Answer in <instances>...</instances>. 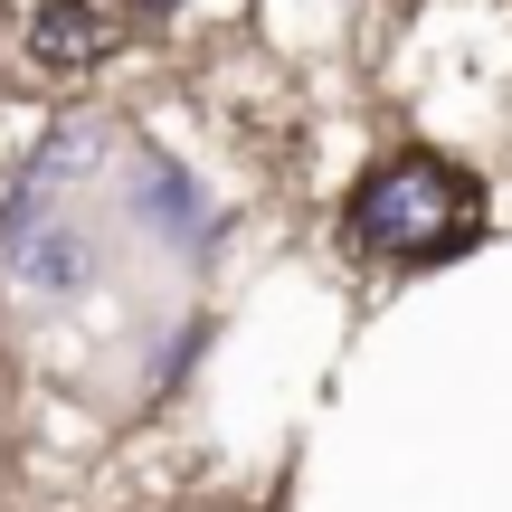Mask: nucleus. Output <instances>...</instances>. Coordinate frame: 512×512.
<instances>
[{
    "label": "nucleus",
    "mask_w": 512,
    "mask_h": 512,
    "mask_svg": "<svg viewBox=\"0 0 512 512\" xmlns=\"http://www.w3.org/2000/svg\"><path fill=\"white\" fill-rule=\"evenodd\" d=\"M484 200L456 162L437 152H389L361 190H351V247L361 256H389V266H427V256H456L475 238Z\"/></svg>",
    "instance_id": "nucleus-1"
},
{
    "label": "nucleus",
    "mask_w": 512,
    "mask_h": 512,
    "mask_svg": "<svg viewBox=\"0 0 512 512\" xmlns=\"http://www.w3.org/2000/svg\"><path fill=\"white\" fill-rule=\"evenodd\" d=\"M114 10L105 0H29V19H19V57H29L38 76H86L114 57Z\"/></svg>",
    "instance_id": "nucleus-2"
},
{
    "label": "nucleus",
    "mask_w": 512,
    "mask_h": 512,
    "mask_svg": "<svg viewBox=\"0 0 512 512\" xmlns=\"http://www.w3.org/2000/svg\"><path fill=\"white\" fill-rule=\"evenodd\" d=\"M124 181H133V219H143L152 238H171V247L200 238V200H190V181L162 152H124Z\"/></svg>",
    "instance_id": "nucleus-3"
},
{
    "label": "nucleus",
    "mask_w": 512,
    "mask_h": 512,
    "mask_svg": "<svg viewBox=\"0 0 512 512\" xmlns=\"http://www.w3.org/2000/svg\"><path fill=\"white\" fill-rule=\"evenodd\" d=\"M105 162V133H95V114H76V124H57L48 143H38V162H29V181L19 190H38V200H76V181Z\"/></svg>",
    "instance_id": "nucleus-4"
},
{
    "label": "nucleus",
    "mask_w": 512,
    "mask_h": 512,
    "mask_svg": "<svg viewBox=\"0 0 512 512\" xmlns=\"http://www.w3.org/2000/svg\"><path fill=\"white\" fill-rule=\"evenodd\" d=\"M124 10H143V19H162V10H171V0H124Z\"/></svg>",
    "instance_id": "nucleus-5"
}]
</instances>
